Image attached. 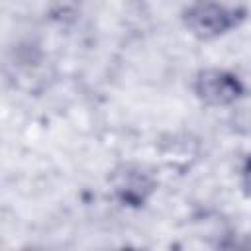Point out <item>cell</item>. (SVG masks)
I'll use <instances>...</instances> for the list:
<instances>
[{
    "instance_id": "cell-1",
    "label": "cell",
    "mask_w": 251,
    "mask_h": 251,
    "mask_svg": "<svg viewBox=\"0 0 251 251\" xmlns=\"http://www.w3.org/2000/svg\"><path fill=\"white\" fill-rule=\"evenodd\" d=\"M231 14L214 2H200L186 14V25L200 37H214L231 25Z\"/></svg>"
},
{
    "instance_id": "cell-2",
    "label": "cell",
    "mask_w": 251,
    "mask_h": 251,
    "mask_svg": "<svg viewBox=\"0 0 251 251\" xmlns=\"http://www.w3.org/2000/svg\"><path fill=\"white\" fill-rule=\"evenodd\" d=\"M196 92L208 104L224 106V104L233 102L239 96L241 86H239L237 78H233L227 73L206 71V73H200V76L196 80Z\"/></svg>"
}]
</instances>
